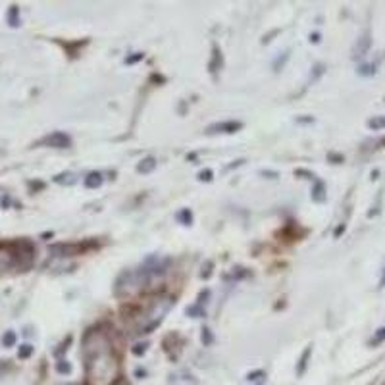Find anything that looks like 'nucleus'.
Returning <instances> with one entry per match:
<instances>
[{
    "mask_svg": "<svg viewBox=\"0 0 385 385\" xmlns=\"http://www.w3.org/2000/svg\"><path fill=\"white\" fill-rule=\"evenodd\" d=\"M85 376L89 385H114L119 378V362L112 337L100 328H91L83 336Z\"/></svg>",
    "mask_w": 385,
    "mask_h": 385,
    "instance_id": "obj_1",
    "label": "nucleus"
},
{
    "mask_svg": "<svg viewBox=\"0 0 385 385\" xmlns=\"http://www.w3.org/2000/svg\"><path fill=\"white\" fill-rule=\"evenodd\" d=\"M168 259H160V256H148L145 264L139 270H129L124 272L116 281V295L118 297H131V295L139 293L143 289L153 288L154 281H158L168 272Z\"/></svg>",
    "mask_w": 385,
    "mask_h": 385,
    "instance_id": "obj_2",
    "label": "nucleus"
},
{
    "mask_svg": "<svg viewBox=\"0 0 385 385\" xmlns=\"http://www.w3.org/2000/svg\"><path fill=\"white\" fill-rule=\"evenodd\" d=\"M35 260V245L28 239L0 243V270H28Z\"/></svg>",
    "mask_w": 385,
    "mask_h": 385,
    "instance_id": "obj_3",
    "label": "nucleus"
},
{
    "mask_svg": "<svg viewBox=\"0 0 385 385\" xmlns=\"http://www.w3.org/2000/svg\"><path fill=\"white\" fill-rule=\"evenodd\" d=\"M175 304L174 297H170V295H160V297H156L150 304L147 307V310L139 316V322H137V331L135 333H150L156 326H160V322L164 320V316L168 314L172 307Z\"/></svg>",
    "mask_w": 385,
    "mask_h": 385,
    "instance_id": "obj_4",
    "label": "nucleus"
},
{
    "mask_svg": "<svg viewBox=\"0 0 385 385\" xmlns=\"http://www.w3.org/2000/svg\"><path fill=\"white\" fill-rule=\"evenodd\" d=\"M239 129H243V124L241 122H218V124H212V126L206 127V134L208 135H218V134H224V135H231V134H237Z\"/></svg>",
    "mask_w": 385,
    "mask_h": 385,
    "instance_id": "obj_5",
    "label": "nucleus"
},
{
    "mask_svg": "<svg viewBox=\"0 0 385 385\" xmlns=\"http://www.w3.org/2000/svg\"><path fill=\"white\" fill-rule=\"evenodd\" d=\"M39 145H47L52 148H70L71 147V137L64 131H54V134L47 135Z\"/></svg>",
    "mask_w": 385,
    "mask_h": 385,
    "instance_id": "obj_6",
    "label": "nucleus"
},
{
    "mask_svg": "<svg viewBox=\"0 0 385 385\" xmlns=\"http://www.w3.org/2000/svg\"><path fill=\"white\" fill-rule=\"evenodd\" d=\"M83 249L85 247L73 245V243H68V245H66V243H60V245L50 247V254H54V256H73V254L83 252Z\"/></svg>",
    "mask_w": 385,
    "mask_h": 385,
    "instance_id": "obj_7",
    "label": "nucleus"
},
{
    "mask_svg": "<svg viewBox=\"0 0 385 385\" xmlns=\"http://www.w3.org/2000/svg\"><path fill=\"white\" fill-rule=\"evenodd\" d=\"M368 49H370V35L366 33L365 37H360L357 41V45H355V50H353V57L355 58H362L368 52Z\"/></svg>",
    "mask_w": 385,
    "mask_h": 385,
    "instance_id": "obj_8",
    "label": "nucleus"
},
{
    "mask_svg": "<svg viewBox=\"0 0 385 385\" xmlns=\"http://www.w3.org/2000/svg\"><path fill=\"white\" fill-rule=\"evenodd\" d=\"M102 182H105V177H102L100 172H91V174L85 177L83 183L87 189H98V187L102 185Z\"/></svg>",
    "mask_w": 385,
    "mask_h": 385,
    "instance_id": "obj_9",
    "label": "nucleus"
},
{
    "mask_svg": "<svg viewBox=\"0 0 385 385\" xmlns=\"http://www.w3.org/2000/svg\"><path fill=\"white\" fill-rule=\"evenodd\" d=\"M312 201L314 203H324L326 201V185L320 179H316L314 187H312Z\"/></svg>",
    "mask_w": 385,
    "mask_h": 385,
    "instance_id": "obj_10",
    "label": "nucleus"
},
{
    "mask_svg": "<svg viewBox=\"0 0 385 385\" xmlns=\"http://www.w3.org/2000/svg\"><path fill=\"white\" fill-rule=\"evenodd\" d=\"M222 62H224V60H222V50L218 49V47H214V49H212V60L211 64H208L211 73H216V71L222 68Z\"/></svg>",
    "mask_w": 385,
    "mask_h": 385,
    "instance_id": "obj_11",
    "label": "nucleus"
},
{
    "mask_svg": "<svg viewBox=\"0 0 385 385\" xmlns=\"http://www.w3.org/2000/svg\"><path fill=\"white\" fill-rule=\"evenodd\" d=\"M6 21L10 28H20V8L18 6H10L8 8V14H6Z\"/></svg>",
    "mask_w": 385,
    "mask_h": 385,
    "instance_id": "obj_12",
    "label": "nucleus"
},
{
    "mask_svg": "<svg viewBox=\"0 0 385 385\" xmlns=\"http://www.w3.org/2000/svg\"><path fill=\"white\" fill-rule=\"evenodd\" d=\"M154 168H156V158H153V156H147L145 160H141L137 164V172L139 174H150Z\"/></svg>",
    "mask_w": 385,
    "mask_h": 385,
    "instance_id": "obj_13",
    "label": "nucleus"
},
{
    "mask_svg": "<svg viewBox=\"0 0 385 385\" xmlns=\"http://www.w3.org/2000/svg\"><path fill=\"white\" fill-rule=\"evenodd\" d=\"M187 316H191V318H204L206 316V310L203 308V304H193V307L187 308Z\"/></svg>",
    "mask_w": 385,
    "mask_h": 385,
    "instance_id": "obj_14",
    "label": "nucleus"
},
{
    "mask_svg": "<svg viewBox=\"0 0 385 385\" xmlns=\"http://www.w3.org/2000/svg\"><path fill=\"white\" fill-rule=\"evenodd\" d=\"M310 353H312V347H307V350L302 353L301 362H299V368H297V374H299V376H302V374H304V370H307L308 357H310Z\"/></svg>",
    "mask_w": 385,
    "mask_h": 385,
    "instance_id": "obj_15",
    "label": "nucleus"
},
{
    "mask_svg": "<svg viewBox=\"0 0 385 385\" xmlns=\"http://www.w3.org/2000/svg\"><path fill=\"white\" fill-rule=\"evenodd\" d=\"M16 341H18L16 331H6V333L2 336V345H4V347H14Z\"/></svg>",
    "mask_w": 385,
    "mask_h": 385,
    "instance_id": "obj_16",
    "label": "nucleus"
},
{
    "mask_svg": "<svg viewBox=\"0 0 385 385\" xmlns=\"http://www.w3.org/2000/svg\"><path fill=\"white\" fill-rule=\"evenodd\" d=\"M177 220H179L183 225H191V222H193V214H191L189 208H183V211L177 214Z\"/></svg>",
    "mask_w": 385,
    "mask_h": 385,
    "instance_id": "obj_17",
    "label": "nucleus"
},
{
    "mask_svg": "<svg viewBox=\"0 0 385 385\" xmlns=\"http://www.w3.org/2000/svg\"><path fill=\"white\" fill-rule=\"evenodd\" d=\"M33 355V347L31 345H21L20 350H18V357L21 358V360H25V358H29Z\"/></svg>",
    "mask_w": 385,
    "mask_h": 385,
    "instance_id": "obj_18",
    "label": "nucleus"
},
{
    "mask_svg": "<svg viewBox=\"0 0 385 385\" xmlns=\"http://www.w3.org/2000/svg\"><path fill=\"white\" fill-rule=\"evenodd\" d=\"M368 127L370 129H384L385 127V116H379V118H374L368 122Z\"/></svg>",
    "mask_w": 385,
    "mask_h": 385,
    "instance_id": "obj_19",
    "label": "nucleus"
},
{
    "mask_svg": "<svg viewBox=\"0 0 385 385\" xmlns=\"http://www.w3.org/2000/svg\"><path fill=\"white\" fill-rule=\"evenodd\" d=\"M57 370L60 372V374H71V365L68 360H58Z\"/></svg>",
    "mask_w": 385,
    "mask_h": 385,
    "instance_id": "obj_20",
    "label": "nucleus"
},
{
    "mask_svg": "<svg viewBox=\"0 0 385 385\" xmlns=\"http://www.w3.org/2000/svg\"><path fill=\"white\" fill-rule=\"evenodd\" d=\"M201 339H203V343L206 345V347L214 343V336H212V331L208 328L203 329V336H201Z\"/></svg>",
    "mask_w": 385,
    "mask_h": 385,
    "instance_id": "obj_21",
    "label": "nucleus"
},
{
    "mask_svg": "<svg viewBox=\"0 0 385 385\" xmlns=\"http://www.w3.org/2000/svg\"><path fill=\"white\" fill-rule=\"evenodd\" d=\"M147 349H148V343H137L134 349H131V353H134L135 357H143V355L147 353Z\"/></svg>",
    "mask_w": 385,
    "mask_h": 385,
    "instance_id": "obj_22",
    "label": "nucleus"
},
{
    "mask_svg": "<svg viewBox=\"0 0 385 385\" xmlns=\"http://www.w3.org/2000/svg\"><path fill=\"white\" fill-rule=\"evenodd\" d=\"M264 378H266V374H264V372L262 370H259V372H252V374H249V376H247V379H249V381H264Z\"/></svg>",
    "mask_w": 385,
    "mask_h": 385,
    "instance_id": "obj_23",
    "label": "nucleus"
},
{
    "mask_svg": "<svg viewBox=\"0 0 385 385\" xmlns=\"http://www.w3.org/2000/svg\"><path fill=\"white\" fill-rule=\"evenodd\" d=\"M288 58H289V52H283V57H280L276 62H273V70L280 71V68H283V64L288 62Z\"/></svg>",
    "mask_w": 385,
    "mask_h": 385,
    "instance_id": "obj_24",
    "label": "nucleus"
},
{
    "mask_svg": "<svg viewBox=\"0 0 385 385\" xmlns=\"http://www.w3.org/2000/svg\"><path fill=\"white\" fill-rule=\"evenodd\" d=\"M249 276V272H247L245 268H235L233 272H231V278L233 280H241V278H247Z\"/></svg>",
    "mask_w": 385,
    "mask_h": 385,
    "instance_id": "obj_25",
    "label": "nucleus"
},
{
    "mask_svg": "<svg viewBox=\"0 0 385 385\" xmlns=\"http://www.w3.org/2000/svg\"><path fill=\"white\" fill-rule=\"evenodd\" d=\"M143 58H145V54H143V52H135L134 57L126 58V64H129V66H131V64H137L139 60H143Z\"/></svg>",
    "mask_w": 385,
    "mask_h": 385,
    "instance_id": "obj_26",
    "label": "nucleus"
},
{
    "mask_svg": "<svg viewBox=\"0 0 385 385\" xmlns=\"http://www.w3.org/2000/svg\"><path fill=\"white\" fill-rule=\"evenodd\" d=\"M381 341H385V328L378 329V333H376V337L372 339V345H378V343H381Z\"/></svg>",
    "mask_w": 385,
    "mask_h": 385,
    "instance_id": "obj_27",
    "label": "nucleus"
},
{
    "mask_svg": "<svg viewBox=\"0 0 385 385\" xmlns=\"http://www.w3.org/2000/svg\"><path fill=\"white\" fill-rule=\"evenodd\" d=\"M212 170H204V172H201V174H199V179H201V182H212Z\"/></svg>",
    "mask_w": 385,
    "mask_h": 385,
    "instance_id": "obj_28",
    "label": "nucleus"
},
{
    "mask_svg": "<svg viewBox=\"0 0 385 385\" xmlns=\"http://www.w3.org/2000/svg\"><path fill=\"white\" fill-rule=\"evenodd\" d=\"M295 175H304V179L316 182V175L310 174V172H307V170H297V172H295Z\"/></svg>",
    "mask_w": 385,
    "mask_h": 385,
    "instance_id": "obj_29",
    "label": "nucleus"
},
{
    "mask_svg": "<svg viewBox=\"0 0 385 385\" xmlns=\"http://www.w3.org/2000/svg\"><path fill=\"white\" fill-rule=\"evenodd\" d=\"M310 41H312V42H320V35H318V33H314V35H310Z\"/></svg>",
    "mask_w": 385,
    "mask_h": 385,
    "instance_id": "obj_30",
    "label": "nucleus"
},
{
    "mask_svg": "<svg viewBox=\"0 0 385 385\" xmlns=\"http://www.w3.org/2000/svg\"><path fill=\"white\" fill-rule=\"evenodd\" d=\"M212 266V264H211V262H208V266H206V268H211ZM208 276H211V270H206V272H203V278H208Z\"/></svg>",
    "mask_w": 385,
    "mask_h": 385,
    "instance_id": "obj_31",
    "label": "nucleus"
},
{
    "mask_svg": "<svg viewBox=\"0 0 385 385\" xmlns=\"http://www.w3.org/2000/svg\"><path fill=\"white\" fill-rule=\"evenodd\" d=\"M62 385H81V384H62Z\"/></svg>",
    "mask_w": 385,
    "mask_h": 385,
    "instance_id": "obj_32",
    "label": "nucleus"
},
{
    "mask_svg": "<svg viewBox=\"0 0 385 385\" xmlns=\"http://www.w3.org/2000/svg\"><path fill=\"white\" fill-rule=\"evenodd\" d=\"M381 285H385V276H384V280H381Z\"/></svg>",
    "mask_w": 385,
    "mask_h": 385,
    "instance_id": "obj_33",
    "label": "nucleus"
}]
</instances>
